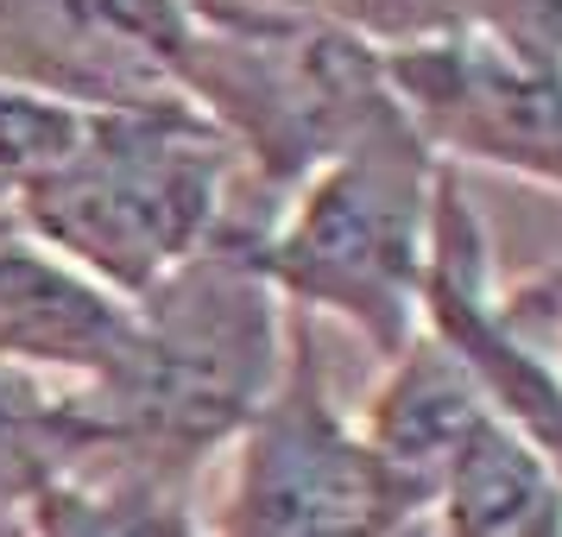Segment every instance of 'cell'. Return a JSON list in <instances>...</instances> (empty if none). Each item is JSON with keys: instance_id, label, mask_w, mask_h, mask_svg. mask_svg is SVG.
<instances>
[{"instance_id": "obj_1", "label": "cell", "mask_w": 562, "mask_h": 537, "mask_svg": "<svg viewBox=\"0 0 562 537\" xmlns=\"http://www.w3.org/2000/svg\"><path fill=\"white\" fill-rule=\"evenodd\" d=\"M133 335L89 399H70L82 461L108 456L114 474L178 486L196 461L247 430L272 392V279L254 234L222 228L127 304Z\"/></svg>"}, {"instance_id": "obj_2", "label": "cell", "mask_w": 562, "mask_h": 537, "mask_svg": "<svg viewBox=\"0 0 562 537\" xmlns=\"http://www.w3.org/2000/svg\"><path fill=\"white\" fill-rule=\"evenodd\" d=\"M234 146L190 102L89 114L77 153L13 203L38 247L77 259L89 284L146 298L228 228Z\"/></svg>"}, {"instance_id": "obj_3", "label": "cell", "mask_w": 562, "mask_h": 537, "mask_svg": "<svg viewBox=\"0 0 562 537\" xmlns=\"http://www.w3.org/2000/svg\"><path fill=\"white\" fill-rule=\"evenodd\" d=\"M178 89L234 153L254 158L259 183H304L405 121L380 52L316 20H196Z\"/></svg>"}, {"instance_id": "obj_4", "label": "cell", "mask_w": 562, "mask_h": 537, "mask_svg": "<svg viewBox=\"0 0 562 537\" xmlns=\"http://www.w3.org/2000/svg\"><path fill=\"white\" fill-rule=\"evenodd\" d=\"M430 139L405 114L310 178L284 228L259 240V272L405 355L430 272Z\"/></svg>"}, {"instance_id": "obj_5", "label": "cell", "mask_w": 562, "mask_h": 537, "mask_svg": "<svg viewBox=\"0 0 562 537\" xmlns=\"http://www.w3.org/2000/svg\"><path fill=\"white\" fill-rule=\"evenodd\" d=\"M417 512L424 506L380 468L367 436L335 417L316 355L297 335L291 373L247 417L222 537H405Z\"/></svg>"}, {"instance_id": "obj_6", "label": "cell", "mask_w": 562, "mask_h": 537, "mask_svg": "<svg viewBox=\"0 0 562 537\" xmlns=\"http://www.w3.org/2000/svg\"><path fill=\"white\" fill-rule=\"evenodd\" d=\"M380 64L424 139L562 183V82L506 32H442Z\"/></svg>"}, {"instance_id": "obj_7", "label": "cell", "mask_w": 562, "mask_h": 537, "mask_svg": "<svg viewBox=\"0 0 562 537\" xmlns=\"http://www.w3.org/2000/svg\"><path fill=\"white\" fill-rule=\"evenodd\" d=\"M481 234L449 178H436L430 209V272H424V304L436 316V342L468 367L481 405L531 449L550 474L562 481V380L518 348L512 329L486 310L481 298Z\"/></svg>"}, {"instance_id": "obj_8", "label": "cell", "mask_w": 562, "mask_h": 537, "mask_svg": "<svg viewBox=\"0 0 562 537\" xmlns=\"http://www.w3.org/2000/svg\"><path fill=\"white\" fill-rule=\"evenodd\" d=\"M133 316L102 284L45 254L20 215L0 209V360H45L102 380L121 360Z\"/></svg>"}, {"instance_id": "obj_9", "label": "cell", "mask_w": 562, "mask_h": 537, "mask_svg": "<svg viewBox=\"0 0 562 537\" xmlns=\"http://www.w3.org/2000/svg\"><path fill=\"white\" fill-rule=\"evenodd\" d=\"M481 417L486 405L474 392V380H468V367L442 342H417V348H405V367L392 373L385 399L373 405L367 449L380 456V468L405 486L417 506H430L442 493L449 461L461 456V443L474 436Z\"/></svg>"}, {"instance_id": "obj_10", "label": "cell", "mask_w": 562, "mask_h": 537, "mask_svg": "<svg viewBox=\"0 0 562 537\" xmlns=\"http://www.w3.org/2000/svg\"><path fill=\"white\" fill-rule=\"evenodd\" d=\"M442 537H562V481L486 411L442 474Z\"/></svg>"}, {"instance_id": "obj_11", "label": "cell", "mask_w": 562, "mask_h": 537, "mask_svg": "<svg viewBox=\"0 0 562 537\" xmlns=\"http://www.w3.org/2000/svg\"><path fill=\"white\" fill-rule=\"evenodd\" d=\"M26 500L38 537H196L178 486L139 474H108V481L57 474L32 486Z\"/></svg>"}, {"instance_id": "obj_12", "label": "cell", "mask_w": 562, "mask_h": 537, "mask_svg": "<svg viewBox=\"0 0 562 537\" xmlns=\"http://www.w3.org/2000/svg\"><path fill=\"white\" fill-rule=\"evenodd\" d=\"M82 461V430L70 399L52 405L32 380L0 367V493H32V486L70 474Z\"/></svg>"}, {"instance_id": "obj_13", "label": "cell", "mask_w": 562, "mask_h": 537, "mask_svg": "<svg viewBox=\"0 0 562 537\" xmlns=\"http://www.w3.org/2000/svg\"><path fill=\"white\" fill-rule=\"evenodd\" d=\"M89 114L64 102H45V96H26V89H7L0 82V203L26 197L38 178H52L64 158L77 153Z\"/></svg>"}, {"instance_id": "obj_14", "label": "cell", "mask_w": 562, "mask_h": 537, "mask_svg": "<svg viewBox=\"0 0 562 537\" xmlns=\"http://www.w3.org/2000/svg\"><path fill=\"white\" fill-rule=\"evenodd\" d=\"M183 7L196 20H316L355 38H392V52L436 38L424 0H183Z\"/></svg>"}, {"instance_id": "obj_15", "label": "cell", "mask_w": 562, "mask_h": 537, "mask_svg": "<svg viewBox=\"0 0 562 537\" xmlns=\"http://www.w3.org/2000/svg\"><path fill=\"white\" fill-rule=\"evenodd\" d=\"M537 0H424L436 38L442 32H512Z\"/></svg>"}, {"instance_id": "obj_16", "label": "cell", "mask_w": 562, "mask_h": 537, "mask_svg": "<svg viewBox=\"0 0 562 537\" xmlns=\"http://www.w3.org/2000/svg\"><path fill=\"white\" fill-rule=\"evenodd\" d=\"M506 38H512V45H525V52H531L537 64L562 82V0H537V7L506 32Z\"/></svg>"}, {"instance_id": "obj_17", "label": "cell", "mask_w": 562, "mask_h": 537, "mask_svg": "<svg viewBox=\"0 0 562 537\" xmlns=\"http://www.w3.org/2000/svg\"><path fill=\"white\" fill-rule=\"evenodd\" d=\"M0 537H13V512H7V500H0Z\"/></svg>"}]
</instances>
